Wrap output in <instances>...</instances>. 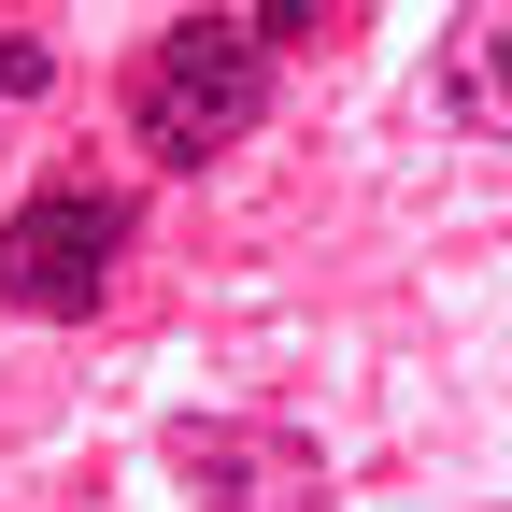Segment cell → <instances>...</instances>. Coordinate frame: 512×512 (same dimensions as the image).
Here are the masks:
<instances>
[{
    "mask_svg": "<svg viewBox=\"0 0 512 512\" xmlns=\"http://www.w3.org/2000/svg\"><path fill=\"white\" fill-rule=\"evenodd\" d=\"M271 128V43L242 15H171L143 57H128V143L157 171H214L228 143Z\"/></svg>",
    "mask_w": 512,
    "mask_h": 512,
    "instance_id": "obj_1",
    "label": "cell"
},
{
    "mask_svg": "<svg viewBox=\"0 0 512 512\" xmlns=\"http://www.w3.org/2000/svg\"><path fill=\"white\" fill-rule=\"evenodd\" d=\"M242 29H256V43H313L328 15H313V0H242Z\"/></svg>",
    "mask_w": 512,
    "mask_h": 512,
    "instance_id": "obj_6",
    "label": "cell"
},
{
    "mask_svg": "<svg viewBox=\"0 0 512 512\" xmlns=\"http://www.w3.org/2000/svg\"><path fill=\"white\" fill-rule=\"evenodd\" d=\"M157 456H171L185 512H328L313 427H271V413H171Z\"/></svg>",
    "mask_w": 512,
    "mask_h": 512,
    "instance_id": "obj_3",
    "label": "cell"
},
{
    "mask_svg": "<svg viewBox=\"0 0 512 512\" xmlns=\"http://www.w3.org/2000/svg\"><path fill=\"white\" fill-rule=\"evenodd\" d=\"M128 242H143L128 185H29V200L0 214V313L86 328V313L114 299V271H128Z\"/></svg>",
    "mask_w": 512,
    "mask_h": 512,
    "instance_id": "obj_2",
    "label": "cell"
},
{
    "mask_svg": "<svg viewBox=\"0 0 512 512\" xmlns=\"http://www.w3.org/2000/svg\"><path fill=\"white\" fill-rule=\"evenodd\" d=\"M43 86H57V43H43V29H15V15H0V114H29Z\"/></svg>",
    "mask_w": 512,
    "mask_h": 512,
    "instance_id": "obj_5",
    "label": "cell"
},
{
    "mask_svg": "<svg viewBox=\"0 0 512 512\" xmlns=\"http://www.w3.org/2000/svg\"><path fill=\"white\" fill-rule=\"evenodd\" d=\"M427 114L456 143H512V15H456L427 57Z\"/></svg>",
    "mask_w": 512,
    "mask_h": 512,
    "instance_id": "obj_4",
    "label": "cell"
}]
</instances>
